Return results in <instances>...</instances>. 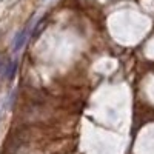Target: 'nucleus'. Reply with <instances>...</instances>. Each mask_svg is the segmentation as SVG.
Masks as SVG:
<instances>
[]
</instances>
